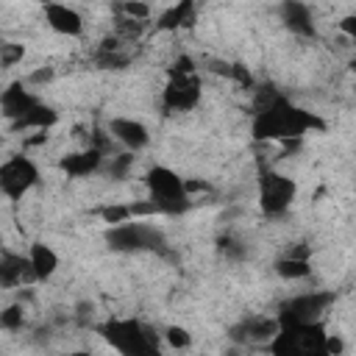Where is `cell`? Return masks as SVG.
I'll list each match as a JSON object with an SVG mask.
<instances>
[{
    "label": "cell",
    "instance_id": "11",
    "mask_svg": "<svg viewBox=\"0 0 356 356\" xmlns=\"http://www.w3.org/2000/svg\"><path fill=\"white\" fill-rule=\"evenodd\" d=\"M106 131L111 134V139H114L122 150H131V153H142V150L150 145V131H147V125H145L142 120H136V117H122V114H117V117L108 120Z\"/></svg>",
    "mask_w": 356,
    "mask_h": 356
},
{
    "label": "cell",
    "instance_id": "27",
    "mask_svg": "<svg viewBox=\"0 0 356 356\" xmlns=\"http://www.w3.org/2000/svg\"><path fill=\"white\" fill-rule=\"evenodd\" d=\"M53 81V67H39L36 72L28 75V83H47Z\"/></svg>",
    "mask_w": 356,
    "mask_h": 356
},
{
    "label": "cell",
    "instance_id": "1",
    "mask_svg": "<svg viewBox=\"0 0 356 356\" xmlns=\"http://www.w3.org/2000/svg\"><path fill=\"white\" fill-rule=\"evenodd\" d=\"M323 128H325V122L314 111L295 106L289 97H284L278 92H261L256 97L253 122H250V134L256 142L286 145V142H298L306 134L323 131Z\"/></svg>",
    "mask_w": 356,
    "mask_h": 356
},
{
    "label": "cell",
    "instance_id": "6",
    "mask_svg": "<svg viewBox=\"0 0 356 356\" xmlns=\"http://www.w3.org/2000/svg\"><path fill=\"white\" fill-rule=\"evenodd\" d=\"M200 95H203V86H200L197 70H192V72L167 70V83L161 89V108L167 114L195 111L197 103H200Z\"/></svg>",
    "mask_w": 356,
    "mask_h": 356
},
{
    "label": "cell",
    "instance_id": "21",
    "mask_svg": "<svg viewBox=\"0 0 356 356\" xmlns=\"http://www.w3.org/2000/svg\"><path fill=\"white\" fill-rule=\"evenodd\" d=\"M25 323V306L17 300V303H8L3 312H0V328L3 331H19Z\"/></svg>",
    "mask_w": 356,
    "mask_h": 356
},
{
    "label": "cell",
    "instance_id": "28",
    "mask_svg": "<svg viewBox=\"0 0 356 356\" xmlns=\"http://www.w3.org/2000/svg\"><path fill=\"white\" fill-rule=\"evenodd\" d=\"M350 67H353V70H356V58H353V61H350Z\"/></svg>",
    "mask_w": 356,
    "mask_h": 356
},
{
    "label": "cell",
    "instance_id": "2",
    "mask_svg": "<svg viewBox=\"0 0 356 356\" xmlns=\"http://www.w3.org/2000/svg\"><path fill=\"white\" fill-rule=\"evenodd\" d=\"M147 197L156 203L161 217H178L192 209V195L186 192V178H181L167 164H153L145 172Z\"/></svg>",
    "mask_w": 356,
    "mask_h": 356
},
{
    "label": "cell",
    "instance_id": "3",
    "mask_svg": "<svg viewBox=\"0 0 356 356\" xmlns=\"http://www.w3.org/2000/svg\"><path fill=\"white\" fill-rule=\"evenodd\" d=\"M100 337L111 345V350L125 353V356H147L159 350V339L153 337V331L134 317H117V320L103 323Z\"/></svg>",
    "mask_w": 356,
    "mask_h": 356
},
{
    "label": "cell",
    "instance_id": "15",
    "mask_svg": "<svg viewBox=\"0 0 356 356\" xmlns=\"http://www.w3.org/2000/svg\"><path fill=\"white\" fill-rule=\"evenodd\" d=\"M106 159H108V156H106L100 147L86 145V147H81V150H75V153L61 156L58 167H61L70 178H86V175H95L97 170H103V161H106Z\"/></svg>",
    "mask_w": 356,
    "mask_h": 356
},
{
    "label": "cell",
    "instance_id": "18",
    "mask_svg": "<svg viewBox=\"0 0 356 356\" xmlns=\"http://www.w3.org/2000/svg\"><path fill=\"white\" fill-rule=\"evenodd\" d=\"M273 270H275V275L284 278V281H303V278L312 275V259L303 256V253L286 250L281 259H275Z\"/></svg>",
    "mask_w": 356,
    "mask_h": 356
},
{
    "label": "cell",
    "instance_id": "13",
    "mask_svg": "<svg viewBox=\"0 0 356 356\" xmlns=\"http://www.w3.org/2000/svg\"><path fill=\"white\" fill-rule=\"evenodd\" d=\"M278 17L284 22V28L300 39H314L317 36V28H314V17H312V8L303 3V0H281L278 6Z\"/></svg>",
    "mask_w": 356,
    "mask_h": 356
},
{
    "label": "cell",
    "instance_id": "26",
    "mask_svg": "<svg viewBox=\"0 0 356 356\" xmlns=\"http://www.w3.org/2000/svg\"><path fill=\"white\" fill-rule=\"evenodd\" d=\"M345 350V342L337 334H325V356H337Z\"/></svg>",
    "mask_w": 356,
    "mask_h": 356
},
{
    "label": "cell",
    "instance_id": "7",
    "mask_svg": "<svg viewBox=\"0 0 356 356\" xmlns=\"http://www.w3.org/2000/svg\"><path fill=\"white\" fill-rule=\"evenodd\" d=\"M36 184H39V164L31 156L17 153V156H8L0 164V192H3V197L22 200Z\"/></svg>",
    "mask_w": 356,
    "mask_h": 356
},
{
    "label": "cell",
    "instance_id": "16",
    "mask_svg": "<svg viewBox=\"0 0 356 356\" xmlns=\"http://www.w3.org/2000/svg\"><path fill=\"white\" fill-rule=\"evenodd\" d=\"M197 22V0H170V6L156 17L159 31H186Z\"/></svg>",
    "mask_w": 356,
    "mask_h": 356
},
{
    "label": "cell",
    "instance_id": "23",
    "mask_svg": "<svg viewBox=\"0 0 356 356\" xmlns=\"http://www.w3.org/2000/svg\"><path fill=\"white\" fill-rule=\"evenodd\" d=\"M164 342L172 348V350H186L189 345H192V334L184 328V325H170V328H164Z\"/></svg>",
    "mask_w": 356,
    "mask_h": 356
},
{
    "label": "cell",
    "instance_id": "4",
    "mask_svg": "<svg viewBox=\"0 0 356 356\" xmlns=\"http://www.w3.org/2000/svg\"><path fill=\"white\" fill-rule=\"evenodd\" d=\"M106 245L117 253H142V250H164V234L147 220H128L120 225H108Z\"/></svg>",
    "mask_w": 356,
    "mask_h": 356
},
{
    "label": "cell",
    "instance_id": "17",
    "mask_svg": "<svg viewBox=\"0 0 356 356\" xmlns=\"http://www.w3.org/2000/svg\"><path fill=\"white\" fill-rule=\"evenodd\" d=\"M28 259H31V264H33V273H36V281H39V284L50 281V278L58 273V264H61L58 253H56L47 242H31Z\"/></svg>",
    "mask_w": 356,
    "mask_h": 356
},
{
    "label": "cell",
    "instance_id": "5",
    "mask_svg": "<svg viewBox=\"0 0 356 356\" xmlns=\"http://www.w3.org/2000/svg\"><path fill=\"white\" fill-rule=\"evenodd\" d=\"M256 197L264 217H284L298 197V184L284 172L264 170L256 184Z\"/></svg>",
    "mask_w": 356,
    "mask_h": 356
},
{
    "label": "cell",
    "instance_id": "22",
    "mask_svg": "<svg viewBox=\"0 0 356 356\" xmlns=\"http://www.w3.org/2000/svg\"><path fill=\"white\" fill-rule=\"evenodd\" d=\"M25 58V44L22 42H3L0 44V67L11 70Z\"/></svg>",
    "mask_w": 356,
    "mask_h": 356
},
{
    "label": "cell",
    "instance_id": "10",
    "mask_svg": "<svg viewBox=\"0 0 356 356\" xmlns=\"http://www.w3.org/2000/svg\"><path fill=\"white\" fill-rule=\"evenodd\" d=\"M281 331V320L278 317H264V314H256V317H245L239 320L228 337L234 342H242V345H270L275 339V334Z\"/></svg>",
    "mask_w": 356,
    "mask_h": 356
},
{
    "label": "cell",
    "instance_id": "14",
    "mask_svg": "<svg viewBox=\"0 0 356 356\" xmlns=\"http://www.w3.org/2000/svg\"><path fill=\"white\" fill-rule=\"evenodd\" d=\"M39 103H42V97H39V95H33L31 89H25V86H22V81H19V83H11V86H8V89H3V95H0L3 117H6L8 122H19V120H22V117H28Z\"/></svg>",
    "mask_w": 356,
    "mask_h": 356
},
{
    "label": "cell",
    "instance_id": "25",
    "mask_svg": "<svg viewBox=\"0 0 356 356\" xmlns=\"http://www.w3.org/2000/svg\"><path fill=\"white\" fill-rule=\"evenodd\" d=\"M339 31H342V36H345L350 44H356V14H345V17L339 19Z\"/></svg>",
    "mask_w": 356,
    "mask_h": 356
},
{
    "label": "cell",
    "instance_id": "8",
    "mask_svg": "<svg viewBox=\"0 0 356 356\" xmlns=\"http://www.w3.org/2000/svg\"><path fill=\"white\" fill-rule=\"evenodd\" d=\"M331 303H334V292H328V289H312V292H303V295L289 298L281 306L278 320L281 323H317V320H323V314L328 312Z\"/></svg>",
    "mask_w": 356,
    "mask_h": 356
},
{
    "label": "cell",
    "instance_id": "19",
    "mask_svg": "<svg viewBox=\"0 0 356 356\" xmlns=\"http://www.w3.org/2000/svg\"><path fill=\"white\" fill-rule=\"evenodd\" d=\"M56 122H58V111L42 100L28 117H22L19 122H11V125H14V131H47Z\"/></svg>",
    "mask_w": 356,
    "mask_h": 356
},
{
    "label": "cell",
    "instance_id": "9",
    "mask_svg": "<svg viewBox=\"0 0 356 356\" xmlns=\"http://www.w3.org/2000/svg\"><path fill=\"white\" fill-rule=\"evenodd\" d=\"M42 14H44L47 28H50L53 33L64 36V39H78V36H83V31H86L83 14H81L75 6H70V3L47 0L44 8H42Z\"/></svg>",
    "mask_w": 356,
    "mask_h": 356
},
{
    "label": "cell",
    "instance_id": "20",
    "mask_svg": "<svg viewBox=\"0 0 356 356\" xmlns=\"http://www.w3.org/2000/svg\"><path fill=\"white\" fill-rule=\"evenodd\" d=\"M100 220L106 225H120V222H128L134 220V211H131V203H106L100 211Z\"/></svg>",
    "mask_w": 356,
    "mask_h": 356
},
{
    "label": "cell",
    "instance_id": "24",
    "mask_svg": "<svg viewBox=\"0 0 356 356\" xmlns=\"http://www.w3.org/2000/svg\"><path fill=\"white\" fill-rule=\"evenodd\" d=\"M120 11H122V17H128V19H139V22H147L150 19V6L145 3V0H122L120 3Z\"/></svg>",
    "mask_w": 356,
    "mask_h": 356
},
{
    "label": "cell",
    "instance_id": "12",
    "mask_svg": "<svg viewBox=\"0 0 356 356\" xmlns=\"http://www.w3.org/2000/svg\"><path fill=\"white\" fill-rule=\"evenodd\" d=\"M31 284H39L36 281V273H33V264L28 259V253H14V250H3L0 256V286L3 289H22V286H31Z\"/></svg>",
    "mask_w": 356,
    "mask_h": 356
}]
</instances>
